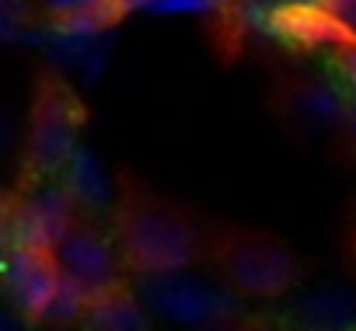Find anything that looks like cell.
Wrapping results in <instances>:
<instances>
[{"label": "cell", "mask_w": 356, "mask_h": 331, "mask_svg": "<svg viewBox=\"0 0 356 331\" xmlns=\"http://www.w3.org/2000/svg\"><path fill=\"white\" fill-rule=\"evenodd\" d=\"M46 22H102L112 25L126 15L122 0H35Z\"/></svg>", "instance_id": "cell-12"}, {"label": "cell", "mask_w": 356, "mask_h": 331, "mask_svg": "<svg viewBox=\"0 0 356 331\" xmlns=\"http://www.w3.org/2000/svg\"><path fill=\"white\" fill-rule=\"evenodd\" d=\"M11 210H15V196H11L8 189H0V234H4V227H8Z\"/></svg>", "instance_id": "cell-17"}, {"label": "cell", "mask_w": 356, "mask_h": 331, "mask_svg": "<svg viewBox=\"0 0 356 331\" xmlns=\"http://www.w3.org/2000/svg\"><path fill=\"white\" fill-rule=\"evenodd\" d=\"M112 230L122 248V258L136 275H168L186 272L210 251V230L189 210L143 189L140 182L122 178L112 210Z\"/></svg>", "instance_id": "cell-1"}, {"label": "cell", "mask_w": 356, "mask_h": 331, "mask_svg": "<svg viewBox=\"0 0 356 331\" xmlns=\"http://www.w3.org/2000/svg\"><path fill=\"white\" fill-rule=\"evenodd\" d=\"M332 56H335V80L346 87V98H349L346 129L356 136V35H342L332 46Z\"/></svg>", "instance_id": "cell-14"}, {"label": "cell", "mask_w": 356, "mask_h": 331, "mask_svg": "<svg viewBox=\"0 0 356 331\" xmlns=\"http://www.w3.org/2000/svg\"><path fill=\"white\" fill-rule=\"evenodd\" d=\"M84 119H88L84 101L67 80L53 77L39 87L25 129V168L32 182L60 178L67 171V164L81 150Z\"/></svg>", "instance_id": "cell-3"}, {"label": "cell", "mask_w": 356, "mask_h": 331, "mask_svg": "<svg viewBox=\"0 0 356 331\" xmlns=\"http://www.w3.org/2000/svg\"><path fill=\"white\" fill-rule=\"evenodd\" d=\"M60 182H63L67 192L74 196L81 217H84V213H95V210H102V206L108 203V178H105V171H102V164H98L84 146L74 153V160L67 164V171L60 175Z\"/></svg>", "instance_id": "cell-11"}, {"label": "cell", "mask_w": 356, "mask_h": 331, "mask_svg": "<svg viewBox=\"0 0 356 331\" xmlns=\"http://www.w3.org/2000/svg\"><path fill=\"white\" fill-rule=\"evenodd\" d=\"M349 255H353V265H356V234H353V241H349Z\"/></svg>", "instance_id": "cell-21"}, {"label": "cell", "mask_w": 356, "mask_h": 331, "mask_svg": "<svg viewBox=\"0 0 356 331\" xmlns=\"http://www.w3.org/2000/svg\"><path fill=\"white\" fill-rule=\"evenodd\" d=\"M276 4H314V0H276Z\"/></svg>", "instance_id": "cell-20"}, {"label": "cell", "mask_w": 356, "mask_h": 331, "mask_svg": "<svg viewBox=\"0 0 356 331\" xmlns=\"http://www.w3.org/2000/svg\"><path fill=\"white\" fill-rule=\"evenodd\" d=\"M35 0H0V46L29 42L35 28Z\"/></svg>", "instance_id": "cell-13"}, {"label": "cell", "mask_w": 356, "mask_h": 331, "mask_svg": "<svg viewBox=\"0 0 356 331\" xmlns=\"http://www.w3.org/2000/svg\"><path fill=\"white\" fill-rule=\"evenodd\" d=\"M81 324L88 331H150L147 303L140 300L133 282L95 296Z\"/></svg>", "instance_id": "cell-10"}, {"label": "cell", "mask_w": 356, "mask_h": 331, "mask_svg": "<svg viewBox=\"0 0 356 331\" xmlns=\"http://www.w3.org/2000/svg\"><path fill=\"white\" fill-rule=\"evenodd\" d=\"M157 4H161V0H122L126 11H147V15H154Z\"/></svg>", "instance_id": "cell-18"}, {"label": "cell", "mask_w": 356, "mask_h": 331, "mask_svg": "<svg viewBox=\"0 0 356 331\" xmlns=\"http://www.w3.org/2000/svg\"><path fill=\"white\" fill-rule=\"evenodd\" d=\"M29 46H35L46 63L60 74H77L81 80H95L112 49V25L102 22H42L32 28Z\"/></svg>", "instance_id": "cell-8"}, {"label": "cell", "mask_w": 356, "mask_h": 331, "mask_svg": "<svg viewBox=\"0 0 356 331\" xmlns=\"http://www.w3.org/2000/svg\"><path fill=\"white\" fill-rule=\"evenodd\" d=\"M8 136H11V129H8V122H4V119H0V150L8 146Z\"/></svg>", "instance_id": "cell-19"}, {"label": "cell", "mask_w": 356, "mask_h": 331, "mask_svg": "<svg viewBox=\"0 0 356 331\" xmlns=\"http://www.w3.org/2000/svg\"><path fill=\"white\" fill-rule=\"evenodd\" d=\"M207 258L231 293L252 300H276L290 293L304 275L297 251L266 230L213 227Z\"/></svg>", "instance_id": "cell-2"}, {"label": "cell", "mask_w": 356, "mask_h": 331, "mask_svg": "<svg viewBox=\"0 0 356 331\" xmlns=\"http://www.w3.org/2000/svg\"><path fill=\"white\" fill-rule=\"evenodd\" d=\"M290 115H297L307 129H325V126H346L349 119V98L339 80H300L290 94Z\"/></svg>", "instance_id": "cell-9"}, {"label": "cell", "mask_w": 356, "mask_h": 331, "mask_svg": "<svg viewBox=\"0 0 356 331\" xmlns=\"http://www.w3.org/2000/svg\"><path fill=\"white\" fill-rule=\"evenodd\" d=\"M63 286L53 251L0 241V293L25 321H46L49 303Z\"/></svg>", "instance_id": "cell-7"}, {"label": "cell", "mask_w": 356, "mask_h": 331, "mask_svg": "<svg viewBox=\"0 0 356 331\" xmlns=\"http://www.w3.org/2000/svg\"><path fill=\"white\" fill-rule=\"evenodd\" d=\"M77 217L81 210L74 196L67 192V185L60 178H39V182H29L22 196H15V210L8 217L0 241L53 251L56 241L77 223Z\"/></svg>", "instance_id": "cell-5"}, {"label": "cell", "mask_w": 356, "mask_h": 331, "mask_svg": "<svg viewBox=\"0 0 356 331\" xmlns=\"http://www.w3.org/2000/svg\"><path fill=\"white\" fill-rule=\"evenodd\" d=\"M136 293L147 307L164 314L175 324L186 328H220L234 314V300L200 279H186L182 272L168 275H136Z\"/></svg>", "instance_id": "cell-6"}, {"label": "cell", "mask_w": 356, "mask_h": 331, "mask_svg": "<svg viewBox=\"0 0 356 331\" xmlns=\"http://www.w3.org/2000/svg\"><path fill=\"white\" fill-rule=\"evenodd\" d=\"M0 331H29V321L11 307H0Z\"/></svg>", "instance_id": "cell-16"}, {"label": "cell", "mask_w": 356, "mask_h": 331, "mask_svg": "<svg viewBox=\"0 0 356 331\" xmlns=\"http://www.w3.org/2000/svg\"><path fill=\"white\" fill-rule=\"evenodd\" d=\"M53 258L60 265V275L84 289L91 300L133 282V272L122 258V248L115 241V230H105L102 223L77 217V223L56 241Z\"/></svg>", "instance_id": "cell-4"}, {"label": "cell", "mask_w": 356, "mask_h": 331, "mask_svg": "<svg viewBox=\"0 0 356 331\" xmlns=\"http://www.w3.org/2000/svg\"><path fill=\"white\" fill-rule=\"evenodd\" d=\"M231 331H300V328H290V324H280L269 317H252V321H238Z\"/></svg>", "instance_id": "cell-15"}]
</instances>
